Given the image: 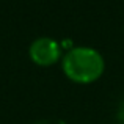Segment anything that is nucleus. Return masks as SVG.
Returning <instances> with one entry per match:
<instances>
[{"mask_svg": "<svg viewBox=\"0 0 124 124\" xmlns=\"http://www.w3.org/2000/svg\"><path fill=\"white\" fill-rule=\"evenodd\" d=\"M63 49L60 42L50 36H39L31 41L28 46V57L36 66L50 68L61 61L63 58Z\"/></svg>", "mask_w": 124, "mask_h": 124, "instance_id": "obj_2", "label": "nucleus"}, {"mask_svg": "<svg viewBox=\"0 0 124 124\" xmlns=\"http://www.w3.org/2000/svg\"><path fill=\"white\" fill-rule=\"evenodd\" d=\"M61 71L68 80L77 85H90L102 77L105 60L97 49L90 46H74L61 58Z\"/></svg>", "mask_w": 124, "mask_h": 124, "instance_id": "obj_1", "label": "nucleus"}, {"mask_svg": "<svg viewBox=\"0 0 124 124\" xmlns=\"http://www.w3.org/2000/svg\"><path fill=\"white\" fill-rule=\"evenodd\" d=\"M116 119H118V124H124V97L121 99V102H119V105H118Z\"/></svg>", "mask_w": 124, "mask_h": 124, "instance_id": "obj_3", "label": "nucleus"}]
</instances>
